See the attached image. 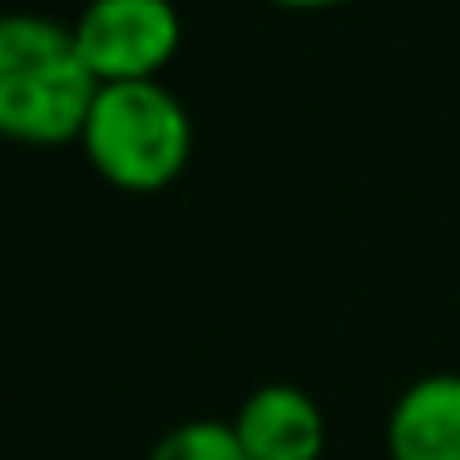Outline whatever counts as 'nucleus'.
Returning a JSON list of instances; mask_svg holds the SVG:
<instances>
[{"instance_id": "5", "label": "nucleus", "mask_w": 460, "mask_h": 460, "mask_svg": "<svg viewBox=\"0 0 460 460\" xmlns=\"http://www.w3.org/2000/svg\"><path fill=\"white\" fill-rule=\"evenodd\" d=\"M386 460H460V371H430L396 396Z\"/></svg>"}, {"instance_id": "4", "label": "nucleus", "mask_w": 460, "mask_h": 460, "mask_svg": "<svg viewBox=\"0 0 460 460\" xmlns=\"http://www.w3.org/2000/svg\"><path fill=\"white\" fill-rule=\"evenodd\" d=\"M248 460H322L327 456V416L302 386L268 381L233 416Z\"/></svg>"}, {"instance_id": "6", "label": "nucleus", "mask_w": 460, "mask_h": 460, "mask_svg": "<svg viewBox=\"0 0 460 460\" xmlns=\"http://www.w3.org/2000/svg\"><path fill=\"white\" fill-rule=\"evenodd\" d=\"M149 460H248L233 420H183V426L164 430L159 446L149 450Z\"/></svg>"}, {"instance_id": "3", "label": "nucleus", "mask_w": 460, "mask_h": 460, "mask_svg": "<svg viewBox=\"0 0 460 460\" xmlns=\"http://www.w3.org/2000/svg\"><path fill=\"white\" fill-rule=\"evenodd\" d=\"M75 45L100 84L159 80L183 45V15L173 0H90Z\"/></svg>"}, {"instance_id": "2", "label": "nucleus", "mask_w": 460, "mask_h": 460, "mask_svg": "<svg viewBox=\"0 0 460 460\" xmlns=\"http://www.w3.org/2000/svg\"><path fill=\"white\" fill-rule=\"evenodd\" d=\"M80 144L104 183L124 193H159L189 169L193 119L164 80H119L100 84Z\"/></svg>"}, {"instance_id": "1", "label": "nucleus", "mask_w": 460, "mask_h": 460, "mask_svg": "<svg viewBox=\"0 0 460 460\" xmlns=\"http://www.w3.org/2000/svg\"><path fill=\"white\" fill-rule=\"evenodd\" d=\"M100 80L75 45V25L50 15H0V134L15 144L80 139Z\"/></svg>"}, {"instance_id": "7", "label": "nucleus", "mask_w": 460, "mask_h": 460, "mask_svg": "<svg viewBox=\"0 0 460 460\" xmlns=\"http://www.w3.org/2000/svg\"><path fill=\"white\" fill-rule=\"evenodd\" d=\"M272 11L288 15H322V11H341V5H357V0H268Z\"/></svg>"}]
</instances>
